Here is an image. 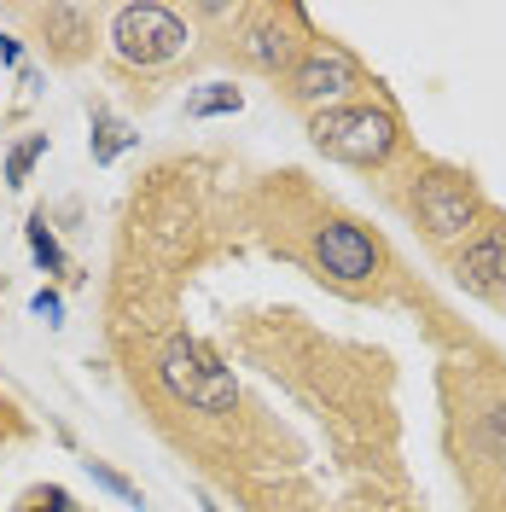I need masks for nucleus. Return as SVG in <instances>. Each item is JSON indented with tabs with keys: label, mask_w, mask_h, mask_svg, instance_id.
I'll list each match as a JSON object with an SVG mask.
<instances>
[{
	"label": "nucleus",
	"mask_w": 506,
	"mask_h": 512,
	"mask_svg": "<svg viewBox=\"0 0 506 512\" xmlns=\"http://www.w3.org/2000/svg\"><path fill=\"white\" fill-rule=\"evenodd\" d=\"M309 140H315L326 158H338V163L379 169V163L396 152L402 128H396V117H390L384 105H332V111H315Z\"/></svg>",
	"instance_id": "nucleus-1"
},
{
	"label": "nucleus",
	"mask_w": 506,
	"mask_h": 512,
	"mask_svg": "<svg viewBox=\"0 0 506 512\" xmlns=\"http://www.w3.org/2000/svg\"><path fill=\"white\" fill-rule=\"evenodd\" d=\"M158 373H163V384H169V396H181V402L198 408V414H233V402H239L233 373H227L198 338H187V332H175V338L163 344Z\"/></svg>",
	"instance_id": "nucleus-2"
},
{
	"label": "nucleus",
	"mask_w": 506,
	"mask_h": 512,
	"mask_svg": "<svg viewBox=\"0 0 506 512\" xmlns=\"http://www.w3.org/2000/svg\"><path fill=\"white\" fill-rule=\"evenodd\" d=\"M187 24L169 12V6H117V18H111V47H117V59L134 64V70H158V64H175L187 53Z\"/></svg>",
	"instance_id": "nucleus-3"
},
{
	"label": "nucleus",
	"mask_w": 506,
	"mask_h": 512,
	"mask_svg": "<svg viewBox=\"0 0 506 512\" xmlns=\"http://www.w3.org/2000/svg\"><path fill=\"white\" fill-rule=\"evenodd\" d=\"M413 210H419V227L437 239V245H454V239H472L477 233V216H483V204H477V192L460 181V175H425L419 187H413Z\"/></svg>",
	"instance_id": "nucleus-4"
},
{
	"label": "nucleus",
	"mask_w": 506,
	"mask_h": 512,
	"mask_svg": "<svg viewBox=\"0 0 506 512\" xmlns=\"http://www.w3.org/2000/svg\"><path fill=\"white\" fill-rule=\"evenodd\" d=\"M361 88V70L349 59L344 47H332V41H320L309 47L297 70H291V99L297 105H309V111H332V105H344V94Z\"/></svg>",
	"instance_id": "nucleus-5"
},
{
	"label": "nucleus",
	"mask_w": 506,
	"mask_h": 512,
	"mask_svg": "<svg viewBox=\"0 0 506 512\" xmlns=\"http://www.w3.org/2000/svg\"><path fill=\"white\" fill-rule=\"evenodd\" d=\"M315 262L338 286H367L379 274V245L355 222H320L315 227Z\"/></svg>",
	"instance_id": "nucleus-6"
},
{
	"label": "nucleus",
	"mask_w": 506,
	"mask_h": 512,
	"mask_svg": "<svg viewBox=\"0 0 506 512\" xmlns=\"http://www.w3.org/2000/svg\"><path fill=\"white\" fill-rule=\"evenodd\" d=\"M454 280H460L466 291H477V297L506 291V222L477 227L472 239L460 245V256H454Z\"/></svg>",
	"instance_id": "nucleus-7"
},
{
	"label": "nucleus",
	"mask_w": 506,
	"mask_h": 512,
	"mask_svg": "<svg viewBox=\"0 0 506 512\" xmlns=\"http://www.w3.org/2000/svg\"><path fill=\"white\" fill-rule=\"evenodd\" d=\"M291 53H297V41H291V30H285L280 18H256L251 30H245V59L256 70H280V64H291Z\"/></svg>",
	"instance_id": "nucleus-8"
},
{
	"label": "nucleus",
	"mask_w": 506,
	"mask_h": 512,
	"mask_svg": "<svg viewBox=\"0 0 506 512\" xmlns=\"http://www.w3.org/2000/svg\"><path fill=\"white\" fill-rule=\"evenodd\" d=\"M128 146H140V134L123 123V117H111L105 105H94V140H88V152H94V163H117L128 152Z\"/></svg>",
	"instance_id": "nucleus-9"
},
{
	"label": "nucleus",
	"mask_w": 506,
	"mask_h": 512,
	"mask_svg": "<svg viewBox=\"0 0 506 512\" xmlns=\"http://www.w3.org/2000/svg\"><path fill=\"white\" fill-rule=\"evenodd\" d=\"M245 105V94L233 88V82H210V88H198V94L187 99V117L198 123V117H233Z\"/></svg>",
	"instance_id": "nucleus-10"
},
{
	"label": "nucleus",
	"mask_w": 506,
	"mask_h": 512,
	"mask_svg": "<svg viewBox=\"0 0 506 512\" xmlns=\"http://www.w3.org/2000/svg\"><path fill=\"white\" fill-rule=\"evenodd\" d=\"M24 239H30V256H35L41 274H64V245L53 239L47 216H30V222H24Z\"/></svg>",
	"instance_id": "nucleus-11"
},
{
	"label": "nucleus",
	"mask_w": 506,
	"mask_h": 512,
	"mask_svg": "<svg viewBox=\"0 0 506 512\" xmlns=\"http://www.w3.org/2000/svg\"><path fill=\"white\" fill-rule=\"evenodd\" d=\"M47 158V134H30V140H18L12 152H6V187H24L30 181V169Z\"/></svg>",
	"instance_id": "nucleus-12"
},
{
	"label": "nucleus",
	"mask_w": 506,
	"mask_h": 512,
	"mask_svg": "<svg viewBox=\"0 0 506 512\" xmlns=\"http://www.w3.org/2000/svg\"><path fill=\"white\" fill-rule=\"evenodd\" d=\"M82 466H88V478H94L99 489H105V495H117L123 507H146V501H140V489H134V483H128L123 472H111L105 460H82Z\"/></svg>",
	"instance_id": "nucleus-13"
},
{
	"label": "nucleus",
	"mask_w": 506,
	"mask_h": 512,
	"mask_svg": "<svg viewBox=\"0 0 506 512\" xmlns=\"http://www.w3.org/2000/svg\"><path fill=\"white\" fill-rule=\"evenodd\" d=\"M483 448L506 466V402H495V408L483 414Z\"/></svg>",
	"instance_id": "nucleus-14"
},
{
	"label": "nucleus",
	"mask_w": 506,
	"mask_h": 512,
	"mask_svg": "<svg viewBox=\"0 0 506 512\" xmlns=\"http://www.w3.org/2000/svg\"><path fill=\"white\" fill-rule=\"evenodd\" d=\"M64 507H70V495H64L59 483H47V489H35V495H30L18 512H64Z\"/></svg>",
	"instance_id": "nucleus-15"
},
{
	"label": "nucleus",
	"mask_w": 506,
	"mask_h": 512,
	"mask_svg": "<svg viewBox=\"0 0 506 512\" xmlns=\"http://www.w3.org/2000/svg\"><path fill=\"white\" fill-rule=\"evenodd\" d=\"M30 309H35L41 320H47V326H59V320H64V297H59L53 286H41V291L30 297Z\"/></svg>",
	"instance_id": "nucleus-16"
},
{
	"label": "nucleus",
	"mask_w": 506,
	"mask_h": 512,
	"mask_svg": "<svg viewBox=\"0 0 506 512\" xmlns=\"http://www.w3.org/2000/svg\"><path fill=\"white\" fill-rule=\"evenodd\" d=\"M0 64L24 70V41H18V35H0Z\"/></svg>",
	"instance_id": "nucleus-17"
}]
</instances>
